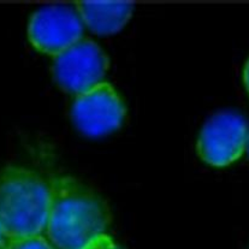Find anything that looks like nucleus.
I'll use <instances>...</instances> for the list:
<instances>
[{"label":"nucleus","mask_w":249,"mask_h":249,"mask_svg":"<svg viewBox=\"0 0 249 249\" xmlns=\"http://www.w3.org/2000/svg\"><path fill=\"white\" fill-rule=\"evenodd\" d=\"M85 249H124L121 246L117 245L114 240L107 233L96 237L93 242H90Z\"/></svg>","instance_id":"nucleus-9"},{"label":"nucleus","mask_w":249,"mask_h":249,"mask_svg":"<svg viewBox=\"0 0 249 249\" xmlns=\"http://www.w3.org/2000/svg\"><path fill=\"white\" fill-rule=\"evenodd\" d=\"M125 105L107 82L76 95L71 118L76 128L89 137H100L121 128L125 118Z\"/></svg>","instance_id":"nucleus-5"},{"label":"nucleus","mask_w":249,"mask_h":249,"mask_svg":"<svg viewBox=\"0 0 249 249\" xmlns=\"http://www.w3.org/2000/svg\"><path fill=\"white\" fill-rule=\"evenodd\" d=\"M50 187L36 172L21 166L0 171V227L7 240L46 230Z\"/></svg>","instance_id":"nucleus-2"},{"label":"nucleus","mask_w":249,"mask_h":249,"mask_svg":"<svg viewBox=\"0 0 249 249\" xmlns=\"http://www.w3.org/2000/svg\"><path fill=\"white\" fill-rule=\"evenodd\" d=\"M243 81H245L246 88H247L249 93V59L247 60V63H246L245 71H243Z\"/></svg>","instance_id":"nucleus-10"},{"label":"nucleus","mask_w":249,"mask_h":249,"mask_svg":"<svg viewBox=\"0 0 249 249\" xmlns=\"http://www.w3.org/2000/svg\"><path fill=\"white\" fill-rule=\"evenodd\" d=\"M108 58L91 40H82L55 55L53 76L65 91L75 95L104 82L108 69Z\"/></svg>","instance_id":"nucleus-3"},{"label":"nucleus","mask_w":249,"mask_h":249,"mask_svg":"<svg viewBox=\"0 0 249 249\" xmlns=\"http://www.w3.org/2000/svg\"><path fill=\"white\" fill-rule=\"evenodd\" d=\"M82 18L76 7L52 5L37 10L30 17L28 37L39 52L58 55L82 39Z\"/></svg>","instance_id":"nucleus-6"},{"label":"nucleus","mask_w":249,"mask_h":249,"mask_svg":"<svg viewBox=\"0 0 249 249\" xmlns=\"http://www.w3.org/2000/svg\"><path fill=\"white\" fill-rule=\"evenodd\" d=\"M2 249H55L41 235L6 240Z\"/></svg>","instance_id":"nucleus-8"},{"label":"nucleus","mask_w":249,"mask_h":249,"mask_svg":"<svg viewBox=\"0 0 249 249\" xmlns=\"http://www.w3.org/2000/svg\"><path fill=\"white\" fill-rule=\"evenodd\" d=\"M47 230L51 242L59 249H85L105 235L110 223L106 202L87 185L70 176L48 182Z\"/></svg>","instance_id":"nucleus-1"},{"label":"nucleus","mask_w":249,"mask_h":249,"mask_svg":"<svg viewBox=\"0 0 249 249\" xmlns=\"http://www.w3.org/2000/svg\"><path fill=\"white\" fill-rule=\"evenodd\" d=\"M247 149H248V153H249V139H248V143H247Z\"/></svg>","instance_id":"nucleus-12"},{"label":"nucleus","mask_w":249,"mask_h":249,"mask_svg":"<svg viewBox=\"0 0 249 249\" xmlns=\"http://www.w3.org/2000/svg\"><path fill=\"white\" fill-rule=\"evenodd\" d=\"M248 124L241 114L219 112L211 117L197 139L200 158L215 167L232 164L247 148Z\"/></svg>","instance_id":"nucleus-4"},{"label":"nucleus","mask_w":249,"mask_h":249,"mask_svg":"<svg viewBox=\"0 0 249 249\" xmlns=\"http://www.w3.org/2000/svg\"><path fill=\"white\" fill-rule=\"evenodd\" d=\"M6 240H7V238L5 237L4 232H2V229H1V227H0V249L4 248L5 242H6Z\"/></svg>","instance_id":"nucleus-11"},{"label":"nucleus","mask_w":249,"mask_h":249,"mask_svg":"<svg viewBox=\"0 0 249 249\" xmlns=\"http://www.w3.org/2000/svg\"><path fill=\"white\" fill-rule=\"evenodd\" d=\"M76 10L83 24L99 35H111L123 29L133 15L129 1H78Z\"/></svg>","instance_id":"nucleus-7"}]
</instances>
